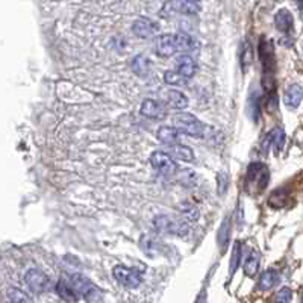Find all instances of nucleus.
Returning <instances> with one entry per match:
<instances>
[{"label":"nucleus","instance_id":"f257e3e1","mask_svg":"<svg viewBox=\"0 0 303 303\" xmlns=\"http://www.w3.org/2000/svg\"><path fill=\"white\" fill-rule=\"evenodd\" d=\"M260 59L262 64V85L264 89L271 96L276 97L274 94V70H276V62H274V49L273 43L267 38H261L260 41Z\"/></svg>","mask_w":303,"mask_h":303},{"label":"nucleus","instance_id":"f03ea898","mask_svg":"<svg viewBox=\"0 0 303 303\" xmlns=\"http://www.w3.org/2000/svg\"><path fill=\"white\" fill-rule=\"evenodd\" d=\"M72 287L73 290L81 296L84 297L87 302L89 303H96L99 299H100V291L97 290V287L87 279L85 276L79 274V273H70V274H65L62 276Z\"/></svg>","mask_w":303,"mask_h":303},{"label":"nucleus","instance_id":"7ed1b4c3","mask_svg":"<svg viewBox=\"0 0 303 303\" xmlns=\"http://www.w3.org/2000/svg\"><path fill=\"white\" fill-rule=\"evenodd\" d=\"M153 227L161 234L177 235V237H185L190 234L188 221L172 216H156L153 218Z\"/></svg>","mask_w":303,"mask_h":303},{"label":"nucleus","instance_id":"20e7f679","mask_svg":"<svg viewBox=\"0 0 303 303\" xmlns=\"http://www.w3.org/2000/svg\"><path fill=\"white\" fill-rule=\"evenodd\" d=\"M173 128L179 132H182V133H185V135L193 136V138H202L203 132H205L203 123L197 117H194L193 114H188V112L174 114Z\"/></svg>","mask_w":303,"mask_h":303},{"label":"nucleus","instance_id":"39448f33","mask_svg":"<svg viewBox=\"0 0 303 303\" xmlns=\"http://www.w3.org/2000/svg\"><path fill=\"white\" fill-rule=\"evenodd\" d=\"M246 182L249 190L253 188L257 191H262L267 188L268 182H270V172L267 169L265 164L262 162H253L247 167L246 172Z\"/></svg>","mask_w":303,"mask_h":303},{"label":"nucleus","instance_id":"423d86ee","mask_svg":"<svg viewBox=\"0 0 303 303\" xmlns=\"http://www.w3.org/2000/svg\"><path fill=\"white\" fill-rule=\"evenodd\" d=\"M150 164L153 166L155 170H158L161 174H166V176H173L179 172V167L176 164L173 158L166 153V152H153L150 155Z\"/></svg>","mask_w":303,"mask_h":303},{"label":"nucleus","instance_id":"0eeeda50","mask_svg":"<svg viewBox=\"0 0 303 303\" xmlns=\"http://www.w3.org/2000/svg\"><path fill=\"white\" fill-rule=\"evenodd\" d=\"M25 282H26L28 288L35 294H43L50 287V279L44 274L41 270H37V268H31V270L26 271Z\"/></svg>","mask_w":303,"mask_h":303},{"label":"nucleus","instance_id":"6e6552de","mask_svg":"<svg viewBox=\"0 0 303 303\" xmlns=\"http://www.w3.org/2000/svg\"><path fill=\"white\" fill-rule=\"evenodd\" d=\"M112 274H114L115 281H117L122 287H125V288H136V287H139V284H141V281H143L139 273H136L135 270L128 268V267H125V265H117V267H114V268H112Z\"/></svg>","mask_w":303,"mask_h":303},{"label":"nucleus","instance_id":"1a4fd4ad","mask_svg":"<svg viewBox=\"0 0 303 303\" xmlns=\"http://www.w3.org/2000/svg\"><path fill=\"white\" fill-rule=\"evenodd\" d=\"M155 52L158 56L169 58L177 53V43H176V34H164L158 35L155 40Z\"/></svg>","mask_w":303,"mask_h":303},{"label":"nucleus","instance_id":"9d476101","mask_svg":"<svg viewBox=\"0 0 303 303\" xmlns=\"http://www.w3.org/2000/svg\"><path fill=\"white\" fill-rule=\"evenodd\" d=\"M132 32L139 38H150L159 32V25L150 18H136L132 25Z\"/></svg>","mask_w":303,"mask_h":303},{"label":"nucleus","instance_id":"9b49d317","mask_svg":"<svg viewBox=\"0 0 303 303\" xmlns=\"http://www.w3.org/2000/svg\"><path fill=\"white\" fill-rule=\"evenodd\" d=\"M174 65H176V72H177L182 78H185V79L193 78V76L196 75V70H197L196 61H194L188 53H183V55L177 56Z\"/></svg>","mask_w":303,"mask_h":303},{"label":"nucleus","instance_id":"f8f14e48","mask_svg":"<svg viewBox=\"0 0 303 303\" xmlns=\"http://www.w3.org/2000/svg\"><path fill=\"white\" fill-rule=\"evenodd\" d=\"M166 106L155 99H146L141 103V114L147 119H162L166 115Z\"/></svg>","mask_w":303,"mask_h":303},{"label":"nucleus","instance_id":"ddd939ff","mask_svg":"<svg viewBox=\"0 0 303 303\" xmlns=\"http://www.w3.org/2000/svg\"><path fill=\"white\" fill-rule=\"evenodd\" d=\"M276 29L282 34H290L294 29V17L288 9H279L274 15Z\"/></svg>","mask_w":303,"mask_h":303},{"label":"nucleus","instance_id":"4468645a","mask_svg":"<svg viewBox=\"0 0 303 303\" xmlns=\"http://www.w3.org/2000/svg\"><path fill=\"white\" fill-rule=\"evenodd\" d=\"M164 102L172 109H185L188 106V97L179 89H169L164 92Z\"/></svg>","mask_w":303,"mask_h":303},{"label":"nucleus","instance_id":"2eb2a0df","mask_svg":"<svg viewBox=\"0 0 303 303\" xmlns=\"http://www.w3.org/2000/svg\"><path fill=\"white\" fill-rule=\"evenodd\" d=\"M303 99V88L299 84H291L290 87L285 89L284 94V102L288 108L296 109L302 103Z\"/></svg>","mask_w":303,"mask_h":303},{"label":"nucleus","instance_id":"dca6fc26","mask_svg":"<svg viewBox=\"0 0 303 303\" xmlns=\"http://www.w3.org/2000/svg\"><path fill=\"white\" fill-rule=\"evenodd\" d=\"M56 293H58V296L62 300H65V302L68 303H78L79 299H81V296L73 290V287L64 277H61L59 282L56 284Z\"/></svg>","mask_w":303,"mask_h":303},{"label":"nucleus","instance_id":"f3484780","mask_svg":"<svg viewBox=\"0 0 303 303\" xmlns=\"http://www.w3.org/2000/svg\"><path fill=\"white\" fill-rule=\"evenodd\" d=\"M130 68H132V72H133L136 76L144 78V76L150 75L152 62H150V59H149L147 56H144V55H136V56H133L132 61H130Z\"/></svg>","mask_w":303,"mask_h":303},{"label":"nucleus","instance_id":"a211bd4d","mask_svg":"<svg viewBox=\"0 0 303 303\" xmlns=\"http://www.w3.org/2000/svg\"><path fill=\"white\" fill-rule=\"evenodd\" d=\"M164 8H169L170 12H177V14H183V15H193L197 14L200 9V3L197 2H173V3H167Z\"/></svg>","mask_w":303,"mask_h":303},{"label":"nucleus","instance_id":"6ab92c4d","mask_svg":"<svg viewBox=\"0 0 303 303\" xmlns=\"http://www.w3.org/2000/svg\"><path fill=\"white\" fill-rule=\"evenodd\" d=\"M230 229H232V223H230V217H224L223 223L220 224L218 229V235H217V241H218V249L223 252H226L229 243H230Z\"/></svg>","mask_w":303,"mask_h":303},{"label":"nucleus","instance_id":"aec40b11","mask_svg":"<svg viewBox=\"0 0 303 303\" xmlns=\"http://www.w3.org/2000/svg\"><path fill=\"white\" fill-rule=\"evenodd\" d=\"M156 138L167 146H176L179 144L180 135H179V130L174 129L173 126H161L156 132Z\"/></svg>","mask_w":303,"mask_h":303},{"label":"nucleus","instance_id":"412c9836","mask_svg":"<svg viewBox=\"0 0 303 303\" xmlns=\"http://www.w3.org/2000/svg\"><path fill=\"white\" fill-rule=\"evenodd\" d=\"M169 155L172 158L180 159V161H187V162H193L194 161V152L183 144H176V146H169Z\"/></svg>","mask_w":303,"mask_h":303},{"label":"nucleus","instance_id":"4be33fe9","mask_svg":"<svg viewBox=\"0 0 303 303\" xmlns=\"http://www.w3.org/2000/svg\"><path fill=\"white\" fill-rule=\"evenodd\" d=\"M260 112H261V96L258 91L252 89L250 94H249V99H247V114L249 117L258 123L260 120Z\"/></svg>","mask_w":303,"mask_h":303},{"label":"nucleus","instance_id":"5701e85b","mask_svg":"<svg viewBox=\"0 0 303 303\" xmlns=\"http://www.w3.org/2000/svg\"><path fill=\"white\" fill-rule=\"evenodd\" d=\"M277 282H279V273L276 270H267L261 274L258 288L261 291H268V290L274 288V285Z\"/></svg>","mask_w":303,"mask_h":303},{"label":"nucleus","instance_id":"b1692460","mask_svg":"<svg viewBox=\"0 0 303 303\" xmlns=\"http://www.w3.org/2000/svg\"><path fill=\"white\" fill-rule=\"evenodd\" d=\"M260 262H261L260 252L253 250V252L247 257V260L244 261V265H243L244 274H246V276H249V277H253V276L258 273Z\"/></svg>","mask_w":303,"mask_h":303},{"label":"nucleus","instance_id":"393cba45","mask_svg":"<svg viewBox=\"0 0 303 303\" xmlns=\"http://www.w3.org/2000/svg\"><path fill=\"white\" fill-rule=\"evenodd\" d=\"M177 209L185 221H197L199 220V209L191 202H180L177 205Z\"/></svg>","mask_w":303,"mask_h":303},{"label":"nucleus","instance_id":"a878e982","mask_svg":"<svg viewBox=\"0 0 303 303\" xmlns=\"http://www.w3.org/2000/svg\"><path fill=\"white\" fill-rule=\"evenodd\" d=\"M240 59H241V68L243 72L246 73L252 62H253V49H252V44L249 41H244L243 47H241V53H240Z\"/></svg>","mask_w":303,"mask_h":303},{"label":"nucleus","instance_id":"bb28decb","mask_svg":"<svg viewBox=\"0 0 303 303\" xmlns=\"http://www.w3.org/2000/svg\"><path fill=\"white\" fill-rule=\"evenodd\" d=\"M268 138H270V143L274 149V152H281L285 146V130L282 128H273L271 132L268 133Z\"/></svg>","mask_w":303,"mask_h":303},{"label":"nucleus","instance_id":"cd10ccee","mask_svg":"<svg viewBox=\"0 0 303 303\" xmlns=\"http://www.w3.org/2000/svg\"><path fill=\"white\" fill-rule=\"evenodd\" d=\"M176 177H177V180L183 185V187H188V188H193V187H196L199 182V177H197V174L194 173L191 169H183V170H179L177 173H176Z\"/></svg>","mask_w":303,"mask_h":303},{"label":"nucleus","instance_id":"c85d7f7f","mask_svg":"<svg viewBox=\"0 0 303 303\" xmlns=\"http://www.w3.org/2000/svg\"><path fill=\"white\" fill-rule=\"evenodd\" d=\"M287 197H288V194L285 190H276L268 197V205L271 208H284L287 205Z\"/></svg>","mask_w":303,"mask_h":303},{"label":"nucleus","instance_id":"c756f323","mask_svg":"<svg viewBox=\"0 0 303 303\" xmlns=\"http://www.w3.org/2000/svg\"><path fill=\"white\" fill-rule=\"evenodd\" d=\"M8 300L9 303H32V299L18 288H9L8 290Z\"/></svg>","mask_w":303,"mask_h":303},{"label":"nucleus","instance_id":"7c9ffc66","mask_svg":"<svg viewBox=\"0 0 303 303\" xmlns=\"http://www.w3.org/2000/svg\"><path fill=\"white\" fill-rule=\"evenodd\" d=\"M241 244H240V241H237L235 244H234V252H232V257H230V265H229V274L232 276V274H235V271H237V268H238V265H240V261H241Z\"/></svg>","mask_w":303,"mask_h":303},{"label":"nucleus","instance_id":"2f4dec72","mask_svg":"<svg viewBox=\"0 0 303 303\" xmlns=\"http://www.w3.org/2000/svg\"><path fill=\"white\" fill-rule=\"evenodd\" d=\"M164 81H166V84H169V85H173V87H182V85H185V78H182L177 72H172V70H169V72H166L164 73Z\"/></svg>","mask_w":303,"mask_h":303},{"label":"nucleus","instance_id":"473e14b6","mask_svg":"<svg viewBox=\"0 0 303 303\" xmlns=\"http://www.w3.org/2000/svg\"><path fill=\"white\" fill-rule=\"evenodd\" d=\"M291 299H293V291H291V288H288V287H284V288H281L276 294H274V299H273V302L274 303H290L291 302Z\"/></svg>","mask_w":303,"mask_h":303},{"label":"nucleus","instance_id":"72a5a7b5","mask_svg":"<svg viewBox=\"0 0 303 303\" xmlns=\"http://www.w3.org/2000/svg\"><path fill=\"white\" fill-rule=\"evenodd\" d=\"M227 187H229V176L226 172H221L218 173V177H217V191L220 196H223L226 191H227Z\"/></svg>","mask_w":303,"mask_h":303},{"label":"nucleus","instance_id":"f704fd0d","mask_svg":"<svg viewBox=\"0 0 303 303\" xmlns=\"http://www.w3.org/2000/svg\"><path fill=\"white\" fill-rule=\"evenodd\" d=\"M297 6H299V8L302 9V14H303V3H297Z\"/></svg>","mask_w":303,"mask_h":303},{"label":"nucleus","instance_id":"c9c22d12","mask_svg":"<svg viewBox=\"0 0 303 303\" xmlns=\"http://www.w3.org/2000/svg\"><path fill=\"white\" fill-rule=\"evenodd\" d=\"M302 303H303V293H302Z\"/></svg>","mask_w":303,"mask_h":303}]
</instances>
